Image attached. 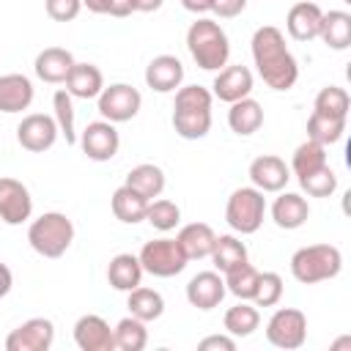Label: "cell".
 Wrapping results in <instances>:
<instances>
[{
	"instance_id": "1",
	"label": "cell",
	"mask_w": 351,
	"mask_h": 351,
	"mask_svg": "<svg viewBox=\"0 0 351 351\" xmlns=\"http://www.w3.org/2000/svg\"><path fill=\"white\" fill-rule=\"evenodd\" d=\"M252 49V63L261 74V80L271 88V90H291L299 80V63L291 55L285 36L280 27L274 25H263L252 33L250 41Z\"/></svg>"
},
{
	"instance_id": "2",
	"label": "cell",
	"mask_w": 351,
	"mask_h": 351,
	"mask_svg": "<svg viewBox=\"0 0 351 351\" xmlns=\"http://www.w3.org/2000/svg\"><path fill=\"white\" fill-rule=\"evenodd\" d=\"M186 49L192 55V60L203 69V71H219L222 66H228L230 58V41L228 33L222 30L219 22L214 19H195L186 30Z\"/></svg>"
},
{
	"instance_id": "3",
	"label": "cell",
	"mask_w": 351,
	"mask_h": 351,
	"mask_svg": "<svg viewBox=\"0 0 351 351\" xmlns=\"http://www.w3.org/2000/svg\"><path fill=\"white\" fill-rule=\"evenodd\" d=\"M343 269V252L335 244H307L291 255V274L302 285H315L337 277Z\"/></svg>"
},
{
	"instance_id": "4",
	"label": "cell",
	"mask_w": 351,
	"mask_h": 351,
	"mask_svg": "<svg viewBox=\"0 0 351 351\" xmlns=\"http://www.w3.org/2000/svg\"><path fill=\"white\" fill-rule=\"evenodd\" d=\"M27 241L41 258H60L74 241V222L63 211H44L30 222Z\"/></svg>"
},
{
	"instance_id": "5",
	"label": "cell",
	"mask_w": 351,
	"mask_h": 351,
	"mask_svg": "<svg viewBox=\"0 0 351 351\" xmlns=\"http://www.w3.org/2000/svg\"><path fill=\"white\" fill-rule=\"evenodd\" d=\"M263 217H266V197L261 189L239 186L230 192L228 206H225V222L230 225V230L250 236V233L261 230Z\"/></svg>"
},
{
	"instance_id": "6",
	"label": "cell",
	"mask_w": 351,
	"mask_h": 351,
	"mask_svg": "<svg viewBox=\"0 0 351 351\" xmlns=\"http://www.w3.org/2000/svg\"><path fill=\"white\" fill-rule=\"evenodd\" d=\"M137 258L143 263V271H148L154 277H162V280L181 274L186 269V263H189V258L184 255L181 244L176 239H167V236L165 239L145 241Z\"/></svg>"
},
{
	"instance_id": "7",
	"label": "cell",
	"mask_w": 351,
	"mask_h": 351,
	"mask_svg": "<svg viewBox=\"0 0 351 351\" xmlns=\"http://www.w3.org/2000/svg\"><path fill=\"white\" fill-rule=\"evenodd\" d=\"M266 340L274 348L293 351L302 348L307 340V315L296 307H280L266 321Z\"/></svg>"
},
{
	"instance_id": "8",
	"label": "cell",
	"mask_w": 351,
	"mask_h": 351,
	"mask_svg": "<svg viewBox=\"0 0 351 351\" xmlns=\"http://www.w3.org/2000/svg\"><path fill=\"white\" fill-rule=\"evenodd\" d=\"M99 99V112L104 121L110 123H126L132 121L140 107H143V96L134 85L129 82H112V85H104L101 93L96 96Z\"/></svg>"
},
{
	"instance_id": "9",
	"label": "cell",
	"mask_w": 351,
	"mask_h": 351,
	"mask_svg": "<svg viewBox=\"0 0 351 351\" xmlns=\"http://www.w3.org/2000/svg\"><path fill=\"white\" fill-rule=\"evenodd\" d=\"M58 123H55V118L52 115H44V112H30V115H25L22 121H19V126H16V140H19V145L25 148V151H30V154H44V151H49L52 145H55V140H58Z\"/></svg>"
},
{
	"instance_id": "10",
	"label": "cell",
	"mask_w": 351,
	"mask_h": 351,
	"mask_svg": "<svg viewBox=\"0 0 351 351\" xmlns=\"http://www.w3.org/2000/svg\"><path fill=\"white\" fill-rule=\"evenodd\" d=\"M80 145H82V154L93 162H110L118 148H121V134L115 129V123L110 121H93L82 129L80 134Z\"/></svg>"
},
{
	"instance_id": "11",
	"label": "cell",
	"mask_w": 351,
	"mask_h": 351,
	"mask_svg": "<svg viewBox=\"0 0 351 351\" xmlns=\"http://www.w3.org/2000/svg\"><path fill=\"white\" fill-rule=\"evenodd\" d=\"M33 214V197L27 186L11 176H0V222L22 225Z\"/></svg>"
},
{
	"instance_id": "12",
	"label": "cell",
	"mask_w": 351,
	"mask_h": 351,
	"mask_svg": "<svg viewBox=\"0 0 351 351\" xmlns=\"http://www.w3.org/2000/svg\"><path fill=\"white\" fill-rule=\"evenodd\" d=\"M55 340V324L49 318H27L5 337V351H47Z\"/></svg>"
},
{
	"instance_id": "13",
	"label": "cell",
	"mask_w": 351,
	"mask_h": 351,
	"mask_svg": "<svg viewBox=\"0 0 351 351\" xmlns=\"http://www.w3.org/2000/svg\"><path fill=\"white\" fill-rule=\"evenodd\" d=\"M252 85H255V80H252V71H250L247 66H241V63L222 66V69L217 71L214 82H211V88H214L211 96H217L219 101L233 104V101L250 96V93H252Z\"/></svg>"
},
{
	"instance_id": "14",
	"label": "cell",
	"mask_w": 351,
	"mask_h": 351,
	"mask_svg": "<svg viewBox=\"0 0 351 351\" xmlns=\"http://www.w3.org/2000/svg\"><path fill=\"white\" fill-rule=\"evenodd\" d=\"M250 181L261 192H282L291 181V167L280 156L263 154L250 162Z\"/></svg>"
},
{
	"instance_id": "15",
	"label": "cell",
	"mask_w": 351,
	"mask_h": 351,
	"mask_svg": "<svg viewBox=\"0 0 351 351\" xmlns=\"http://www.w3.org/2000/svg\"><path fill=\"white\" fill-rule=\"evenodd\" d=\"M74 343L80 351H112L115 335L101 315L88 313V315H80L74 324Z\"/></svg>"
},
{
	"instance_id": "16",
	"label": "cell",
	"mask_w": 351,
	"mask_h": 351,
	"mask_svg": "<svg viewBox=\"0 0 351 351\" xmlns=\"http://www.w3.org/2000/svg\"><path fill=\"white\" fill-rule=\"evenodd\" d=\"M225 280L219 271H197L189 282H186V302L197 310H214L219 307V302L225 299Z\"/></svg>"
},
{
	"instance_id": "17",
	"label": "cell",
	"mask_w": 351,
	"mask_h": 351,
	"mask_svg": "<svg viewBox=\"0 0 351 351\" xmlns=\"http://www.w3.org/2000/svg\"><path fill=\"white\" fill-rule=\"evenodd\" d=\"M184 82V63L176 55H156L145 66V85L156 93H173Z\"/></svg>"
},
{
	"instance_id": "18",
	"label": "cell",
	"mask_w": 351,
	"mask_h": 351,
	"mask_svg": "<svg viewBox=\"0 0 351 351\" xmlns=\"http://www.w3.org/2000/svg\"><path fill=\"white\" fill-rule=\"evenodd\" d=\"M321 16H324V11L315 0H302V3L291 5L288 16H285V30L293 41H313V38H318Z\"/></svg>"
},
{
	"instance_id": "19",
	"label": "cell",
	"mask_w": 351,
	"mask_h": 351,
	"mask_svg": "<svg viewBox=\"0 0 351 351\" xmlns=\"http://www.w3.org/2000/svg\"><path fill=\"white\" fill-rule=\"evenodd\" d=\"M74 63L77 60H74V55L69 49H63V47H47V49H41L36 55L33 71H36L38 80H44L49 85H63Z\"/></svg>"
},
{
	"instance_id": "20",
	"label": "cell",
	"mask_w": 351,
	"mask_h": 351,
	"mask_svg": "<svg viewBox=\"0 0 351 351\" xmlns=\"http://www.w3.org/2000/svg\"><path fill=\"white\" fill-rule=\"evenodd\" d=\"M307 217H310V203L299 192H280V197H274V203H271V219L282 230L302 228L307 222Z\"/></svg>"
},
{
	"instance_id": "21",
	"label": "cell",
	"mask_w": 351,
	"mask_h": 351,
	"mask_svg": "<svg viewBox=\"0 0 351 351\" xmlns=\"http://www.w3.org/2000/svg\"><path fill=\"white\" fill-rule=\"evenodd\" d=\"M33 101V82L25 74H0V112H22Z\"/></svg>"
},
{
	"instance_id": "22",
	"label": "cell",
	"mask_w": 351,
	"mask_h": 351,
	"mask_svg": "<svg viewBox=\"0 0 351 351\" xmlns=\"http://www.w3.org/2000/svg\"><path fill=\"white\" fill-rule=\"evenodd\" d=\"M63 85L71 99H96L104 88V74L93 63H74Z\"/></svg>"
},
{
	"instance_id": "23",
	"label": "cell",
	"mask_w": 351,
	"mask_h": 351,
	"mask_svg": "<svg viewBox=\"0 0 351 351\" xmlns=\"http://www.w3.org/2000/svg\"><path fill=\"white\" fill-rule=\"evenodd\" d=\"M176 241L181 244L184 255L189 261H200V258H208L211 250H214V241H217V233L208 222H189L178 230Z\"/></svg>"
},
{
	"instance_id": "24",
	"label": "cell",
	"mask_w": 351,
	"mask_h": 351,
	"mask_svg": "<svg viewBox=\"0 0 351 351\" xmlns=\"http://www.w3.org/2000/svg\"><path fill=\"white\" fill-rule=\"evenodd\" d=\"M143 274H145L143 271V263L132 252H118L107 263V282L115 291H123V293H129L132 288H137L143 282Z\"/></svg>"
},
{
	"instance_id": "25",
	"label": "cell",
	"mask_w": 351,
	"mask_h": 351,
	"mask_svg": "<svg viewBox=\"0 0 351 351\" xmlns=\"http://www.w3.org/2000/svg\"><path fill=\"white\" fill-rule=\"evenodd\" d=\"M228 126H230V132L239 134V137L255 134V132L263 126V107H261L252 96H244V99L233 101L230 110H228Z\"/></svg>"
},
{
	"instance_id": "26",
	"label": "cell",
	"mask_w": 351,
	"mask_h": 351,
	"mask_svg": "<svg viewBox=\"0 0 351 351\" xmlns=\"http://www.w3.org/2000/svg\"><path fill=\"white\" fill-rule=\"evenodd\" d=\"M318 38L329 47V49H348L351 47V14L346 11H324L321 16V27H318Z\"/></svg>"
},
{
	"instance_id": "27",
	"label": "cell",
	"mask_w": 351,
	"mask_h": 351,
	"mask_svg": "<svg viewBox=\"0 0 351 351\" xmlns=\"http://www.w3.org/2000/svg\"><path fill=\"white\" fill-rule=\"evenodd\" d=\"M126 186H132L134 192H140L145 200H154L165 192V170L159 165H151V162H143L137 167H132L126 173Z\"/></svg>"
},
{
	"instance_id": "28",
	"label": "cell",
	"mask_w": 351,
	"mask_h": 351,
	"mask_svg": "<svg viewBox=\"0 0 351 351\" xmlns=\"http://www.w3.org/2000/svg\"><path fill=\"white\" fill-rule=\"evenodd\" d=\"M110 206H112L115 219H121L123 225H137V222H143V219H145L148 200H145L140 192H134L132 186H126V184H123V186H118V189L112 192Z\"/></svg>"
},
{
	"instance_id": "29",
	"label": "cell",
	"mask_w": 351,
	"mask_h": 351,
	"mask_svg": "<svg viewBox=\"0 0 351 351\" xmlns=\"http://www.w3.org/2000/svg\"><path fill=\"white\" fill-rule=\"evenodd\" d=\"M126 307H129V315H134V318H140V321L148 324V321L162 318V313H165V299H162L159 291L145 288V285H137V288H132V291L126 293Z\"/></svg>"
},
{
	"instance_id": "30",
	"label": "cell",
	"mask_w": 351,
	"mask_h": 351,
	"mask_svg": "<svg viewBox=\"0 0 351 351\" xmlns=\"http://www.w3.org/2000/svg\"><path fill=\"white\" fill-rule=\"evenodd\" d=\"M211 263L217 266V271H228V269H233V266H239V263H247L250 261V255H247V244L241 241V239H236L233 233H222V236H217V241H214V250H211Z\"/></svg>"
},
{
	"instance_id": "31",
	"label": "cell",
	"mask_w": 351,
	"mask_h": 351,
	"mask_svg": "<svg viewBox=\"0 0 351 351\" xmlns=\"http://www.w3.org/2000/svg\"><path fill=\"white\" fill-rule=\"evenodd\" d=\"M222 324H225V332L228 335H233V337H250L261 326V313H258L255 304L239 299V304L228 307Z\"/></svg>"
},
{
	"instance_id": "32",
	"label": "cell",
	"mask_w": 351,
	"mask_h": 351,
	"mask_svg": "<svg viewBox=\"0 0 351 351\" xmlns=\"http://www.w3.org/2000/svg\"><path fill=\"white\" fill-rule=\"evenodd\" d=\"M173 129L184 140H203L211 132V110H173Z\"/></svg>"
},
{
	"instance_id": "33",
	"label": "cell",
	"mask_w": 351,
	"mask_h": 351,
	"mask_svg": "<svg viewBox=\"0 0 351 351\" xmlns=\"http://www.w3.org/2000/svg\"><path fill=\"white\" fill-rule=\"evenodd\" d=\"M258 269L247 261V263H239V266H233V269H228L225 271V291L228 293H233L236 299H244V302H252V296H255V288H258Z\"/></svg>"
},
{
	"instance_id": "34",
	"label": "cell",
	"mask_w": 351,
	"mask_h": 351,
	"mask_svg": "<svg viewBox=\"0 0 351 351\" xmlns=\"http://www.w3.org/2000/svg\"><path fill=\"white\" fill-rule=\"evenodd\" d=\"M324 165H326V145H321L315 140H304L302 145H296V151L291 156V173L296 178H304Z\"/></svg>"
},
{
	"instance_id": "35",
	"label": "cell",
	"mask_w": 351,
	"mask_h": 351,
	"mask_svg": "<svg viewBox=\"0 0 351 351\" xmlns=\"http://www.w3.org/2000/svg\"><path fill=\"white\" fill-rule=\"evenodd\" d=\"M115 335V348L118 351H143L148 346V329H145V321L134 318V315H126L115 324L112 329Z\"/></svg>"
},
{
	"instance_id": "36",
	"label": "cell",
	"mask_w": 351,
	"mask_h": 351,
	"mask_svg": "<svg viewBox=\"0 0 351 351\" xmlns=\"http://www.w3.org/2000/svg\"><path fill=\"white\" fill-rule=\"evenodd\" d=\"M348 118H332L324 112H313L307 118V140H315L321 145H335L346 132Z\"/></svg>"
},
{
	"instance_id": "37",
	"label": "cell",
	"mask_w": 351,
	"mask_h": 351,
	"mask_svg": "<svg viewBox=\"0 0 351 351\" xmlns=\"http://www.w3.org/2000/svg\"><path fill=\"white\" fill-rule=\"evenodd\" d=\"M145 222H148L151 228L162 230V233L176 230L178 222H181V208H178L173 200H167V197H154V200H148Z\"/></svg>"
},
{
	"instance_id": "38",
	"label": "cell",
	"mask_w": 351,
	"mask_h": 351,
	"mask_svg": "<svg viewBox=\"0 0 351 351\" xmlns=\"http://www.w3.org/2000/svg\"><path fill=\"white\" fill-rule=\"evenodd\" d=\"M348 107H351V99H348L346 88H340V85L321 88L313 101V112H324L332 118H348Z\"/></svg>"
},
{
	"instance_id": "39",
	"label": "cell",
	"mask_w": 351,
	"mask_h": 351,
	"mask_svg": "<svg viewBox=\"0 0 351 351\" xmlns=\"http://www.w3.org/2000/svg\"><path fill=\"white\" fill-rule=\"evenodd\" d=\"M52 118L58 123V132L63 134L66 145H74L77 143V132H74V107H71V96L66 88L55 90L52 96Z\"/></svg>"
},
{
	"instance_id": "40",
	"label": "cell",
	"mask_w": 351,
	"mask_h": 351,
	"mask_svg": "<svg viewBox=\"0 0 351 351\" xmlns=\"http://www.w3.org/2000/svg\"><path fill=\"white\" fill-rule=\"evenodd\" d=\"M282 291H285V285L277 271H261L252 302H255V307H274V304H280Z\"/></svg>"
},
{
	"instance_id": "41",
	"label": "cell",
	"mask_w": 351,
	"mask_h": 351,
	"mask_svg": "<svg viewBox=\"0 0 351 351\" xmlns=\"http://www.w3.org/2000/svg\"><path fill=\"white\" fill-rule=\"evenodd\" d=\"M299 186H302L310 197H329V195L337 189V176H335V170H332L329 165H324V167H318L315 173L299 178Z\"/></svg>"
},
{
	"instance_id": "42",
	"label": "cell",
	"mask_w": 351,
	"mask_h": 351,
	"mask_svg": "<svg viewBox=\"0 0 351 351\" xmlns=\"http://www.w3.org/2000/svg\"><path fill=\"white\" fill-rule=\"evenodd\" d=\"M211 90L203 85H184L176 90V101L173 110H211Z\"/></svg>"
},
{
	"instance_id": "43",
	"label": "cell",
	"mask_w": 351,
	"mask_h": 351,
	"mask_svg": "<svg viewBox=\"0 0 351 351\" xmlns=\"http://www.w3.org/2000/svg\"><path fill=\"white\" fill-rule=\"evenodd\" d=\"M47 16L55 22H71L82 11V0H44Z\"/></svg>"
},
{
	"instance_id": "44",
	"label": "cell",
	"mask_w": 351,
	"mask_h": 351,
	"mask_svg": "<svg viewBox=\"0 0 351 351\" xmlns=\"http://www.w3.org/2000/svg\"><path fill=\"white\" fill-rule=\"evenodd\" d=\"M200 351H233L236 348V337L233 335H208L197 343Z\"/></svg>"
},
{
	"instance_id": "45",
	"label": "cell",
	"mask_w": 351,
	"mask_h": 351,
	"mask_svg": "<svg viewBox=\"0 0 351 351\" xmlns=\"http://www.w3.org/2000/svg\"><path fill=\"white\" fill-rule=\"evenodd\" d=\"M247 8V0H211V11L219 19H233Z\"/></svg>"
},
{
	"instance_id": "46",
	"label": "cell",
	"mask_w": 351,
	"mask_h": 351,
	"mask_svg": "<svg viewBox=\"0 0 351 351\" xmlns=\"http://www.w3.org/2000/svg\"><path fill=\"white\" fill-rule=\"evenodd\" d=\"M132 3V11H140V14H151V11H159L165 0H129Z\"/></svg>"
},
{
	"instance_id": "47",
	"label": "cell",
	"mask_w": 351,
	"mask_h": 351,
	"mask_svg": "<svg viewBox=\"0 0 351 351\" xmlns=\"http://www.w3.org/2000/svg\"><path fill=\"white\" fill-rule=\"evenodd\" d=\"M11 285H14V274L5 263H0V299L11 293Z\"/></svg>"
},
{
	"instance_id": "48",
	"label": "cell",
	"mask_w": 351,
	"mask_h": 351,
	"mask_svg": "<svg viewBox=\"0 0 351 351\" xmlns=\"http://www.w3.org/2000/svg\"><path fill=\"white\" fill-rule=\"evenodd\" d=\"M181 5L189 14H208L211 11V0H181Z\"/></svg>"
},
{
	"instance_id": "49",
	"label": "cell",
	"mask_w": 351,
	"mask_h": 351,
	"mask_svg": "<svg viewBox=\"0 0 351 351\" xmlns=\"http://www.w3.org/2000/svg\"><path fill=\"white\" fill-rule=\"evenodd\" d=\"M82 8H88L93 14H110L112 0H82Z\"/></svg>"
}]
</instances>
